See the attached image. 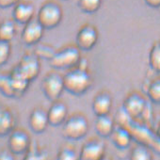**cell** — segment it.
Wrapping results in <instances>:
<instances>
[{
	"instance_id": "11",
	"label": "cell",
	"mask_w": 160,
	"mask_h": 160,
	"mask_svg": "<svg viewBox=\"0 0 160 160\" xmlns=\"http://www.w3.org/2000/svg\"><path fill=\"white\" fill-rule=\"evenodd\" d=\"M44 30L45 28L41 25V23L34 18L26 25H24L21 33V40L26 45H36L42 39L44 35Z\"/></svg>"
},
{
	"instance_id": "12",
	"label": "cell",
	"mask_w": 160,
	"mask_h": 160,
	"mask_svg": "<svg viewBox=\"0 0 160 160\" xmlns=\"http://www.w3.org/2000/svg\"><path fill=\"white\" fill-rule=\"evenodd\" d=\"M12 16L16 24L24 26L32 19H34L35 7L30 1L21 0L12 8Z\"/></svg>"
},
{
	"instance_id": "21",
	"label": "cell",
	"mask_w": 160,
	"mask_h": 160,
	"mask_svg": "<svg viewBox=\"0 0 160 160\" xmlns=\"http://www.w3.org/2000/svg\"><path fill=\"white\" fill-rule=\"evenodd\" d=\"M148 63L152 71L160 73V40L154 42L150 48Z\"/></svg>"
},
{
	"instance_id": "16",
	"label": "cell",
	"mask_w": 160,
	"mask_h": 160,
	"mask_svg": "<svg viewBox=\"0 0 160 160\" xmlns=\"http://www.w3.org/2000/svg\"><path fill=\"white\" fill-rule=\"evenodd\" d=\"M17 119L13 110L0 104V138L7 137L16 127Z\"/></svg>"
},
{
	"instance_id": "33",
	"label": "cell",
	"mask_w": 160,
	"mask_h": 160,
	"mask_svg": "<svg viewBox=\"0 0 160 160\" xmlns=\"http://www.w3.org/2000/svg\"><path fill=\"white\" fill-rule=\"evenodd\" d=\"M155 134H156V137L158 138V139L160 140V122L158 123V125H157V127H156Z\"/></svg>"
},
{
	"instance_id": "10",
	"label": "cell",
	"mask_w": 160,
	"mask_h": 160,
	"mask_svg": "<svg viewBox=\"0 0 160 160\" xmlns=\"http://www.w3.org/2000/svg\"><path fill=\"white\" fill-rule=\"evenodd\" d=\"M106 144L98 138L88 139L79 152V158L85 160H100L105 157Z\"/></svg>"
},
{
	"instance_id": "32",
	"label": "cell",
	"mask_w": 160,
	"mask_h": 160,
	"mask_svg": "<svg viewBox=\"0 0 160 160\" xmlns=\"http://www.w3.org/2000/svg\"><path fill=\"white\" fill-rule=\"evenodd\" d=\"M144 3L152 9L160 8V0H144Z\"/></svg>"
},
{
	"instance_id": "20",
	"label": "cell",
	"mask_w": 160,
	"mask_h": 160,
	"mask_svg": "<svg viewBox=\"0 0 160 160\" xmlns=\"http://www.w3.org/2000/svg\"><path fill=\"white\" fill-rule=\"evenodd\" d=\"M17 34L16 23L13 19H6L0 22V40L12 42Z\"/></svg>"
},
{
	"instance_id": "2",
	"label": "cell",
	"mask_w": 160,
	"mask_h": 160,
	"mask_svg": "<svg viewBox=\"0 0 160 160\" xmlns=\"http://www.w3.org/2000/svg\"><path fill=\"white\" fill-rule=\"evenodd\" d=\"M90 130L87 117L81 112H74L68 116L62 124V136L69 140H80L84 138Z\"/></svg>"
},
{
	"instance_id": "4",
	"label": "cell",
	"mask_w": 160,
	"mask_h": 160,
	"mask_svg": "<svg viewBox=\"0 0 160 160\" xmlns=\"http://www.w3.org/2000/svg\"><path fill=\"white\" fill-rule=\"evenodd\" d=\"M63 10L61 5L55 0L44 1L38 12L36 19L45 29H53L57 28L62 21Z\"/></svg>"
},
{
	"instance_id": "30",
	"label": "cell",
	"mask_w": 160,
	"mask_h": 160,
	"mask_svg": "<svg viewBox=\"0 0 160 160\" xmlns=\"http://www.w3.org/2000/svg\"><path fill=\"white\" fill-rule=\"evenodd\" d=\"M16 155L9 149L3 148L0 150V160H12L15 159Z\"/></svg>"
},
{
	"instance_id": "31",
	"label": "cell",
	"mask_w": 160,
	"mask_h": 160,
	"mask_svg": "<svg viewBox=\"0 0 160 160\" xmlns=\"http://www.w3.org/2000/svg\"><path fill=\"white\" fill-rule=\"evenodd\" d=\"M21 0H0V9L13 8Z\"/></svg>"
},
{
	"instance_id": "6",
	"label": "cell",
	"mask_w": 160,
	"mask_h": 160,
	"mask_svg": "<svg viewBox=\"0 0 160 160\" xmlns=\"http://www.w3.org/2000/svg\"><path fill=\"white\" fill-rule=\"evenodd\" d=\"M8 137V148L16 156L25 155L32 142L29 133L23 128L15 127Z\"/></svg>"
},
{
	"instance_id": "15",
	"label": "cell",
	"mask_w": 160,
	"mask_h": 160,
	"mask_svg": "<svg viewBox=\"0 0 160 160\" xmlns=\"http://www.w3.org/2000/svg\"><path fill=\"white\" fill-rule=\"evenodd\" d=\"M113 106V99L111 94L107 91H101L97 92L92 103V108L95 116L110 114Z\"/></svg>"
},
{
	"instance_id": "9",
	"label": "cell",
	"mask_w": 160,
	"mask_h": 160,
	"mask_svg": "<svg viewBox=\"0 0 160 160\" xmlns=\"http://www.w3.org/2000/svg\"><path fill=\"white\" fill-rule=\"evenodd\" d=\"M15 67L30 82L36 79L41 72V61L34 52L25 54Z\"/></svg>"
},
{
	"instance_id": "1",
	"label": "cell",
	"mask_w": 160,
	"mask_h": 160,
	"mask_svg": "<svg viewBox=\"0 0 160 160\" xmlns=\"http://www.w3.org/2000/svg\"><path fill=\"white\" fill-rule=\"evenodd\" d=\"M63 81L65 92L75 96H80L90 91L93 84V77L89 68L76 65L67 70L63 75Z\"/></svg>"
},
{
	"instance_id": "23",
	"label": "cell",
	"mask_w": 160,
	"mask_h": 160,
	"mask_svg": "<svg viewBox=\"0 0 160 160\" xmlns=\"http://www.w3.org/2000/svg\"><path fill=\"white\" fill-rule=\"evenodd\" d=\"M102 3L103 0H78L77 5L81 12L92 14L99 11Z\"/></svg>"
},
{
	"instance_id": "29",
	"label": "cell",
	"mask_w": 160,
	"mask_h": 160,
	"mask_svg": "<svg viewBox=\"0 0 160 160\" xmlns=\"http://www.w3.org/2000/svg\"><path fill=\"white\" fill-rule=\"evenodd\" d=\"M12 55L11 42L0 40V67L4 66L9 61Z\"/></svg>"
},
{
	"instance_id": "22",
	"label": "cell",
	"mask_w": 160,
	"mask_h": 160,
	"mask_svg": "<svg viewBox=\"0 0 160 160\" xmlns=\"http://www.w3.org/2000/svg\"><path fill=\"white\" fill-rule=\"evenodd\" d=\"M146 95L152 103L160 105V77L152 79L147 85Z\"/></svg>"
},
{
	"instance_id": "8",
	"label": "cell",
	"mask_w": 160,
	"mask_h": 160,
	"mask_svg": "<svg viewBox=\"0 0 160 160\" xmlns=\"http://www.w3.org/2000/svg\"><path fill=\"white\" fill-rule=\"evenodd\" d=\"M99 39V32L95 26L85 24L77 31L75 37L76 46L81 51H90L95 47Z\"/></svg>"
},
{
	"instance_id": "25",
	"label": "cell",
	"mask_w": 160,
	"mask_h": 160,
	"mask_svg": "<svg viewBox=\"0 0 160 160\" xmlns=\"http://www.w3.org/2000/svg\"><path fill=\"white\" fill-rule=\"evenodd\" d=\"M0 92L10 98L14 97V92L12 86L10 73H5V72L0 73Z\"/></svg>"
},
{
	"instance_id": "19",
	"label": "cell",
	"mask_w": 160,
	"mask_h": 160,
	"mask_svg": "<svg viewBox=\"0 0 160 160\" xmlns=\"http://www.w3.org/2000/svg\"><path fill=\"white\" fill-rule=\"evenodd\" d=\"M10 74H11V80H12V86L14 92V97L23 96L28 91L30 81L17 70L16 67L12 69Z\"/></svg>"
},
{
	"instance_id": "14",
	"label": "cell",
	"mask_w": 160,
	"mask_h": 160,
	"mask_svg": "<svg viewBox=\"0 0 160 160\" xmlns=\"http://www.w3.org/2000/svg\"><path fill=\"white\" fill-rule=\"evenodd\" d=\"M28 125L32 132L36 134L43 133L49 125L47 110L42 107L34 108L28 117Z\"/></svg>"
},
{
	"instance_id": "28",
	"label": "cell",
	"mask_w": 160,
	"mask_h": 160,
	"mask_svg": "<svg viewBox=\"0 0 160 160\" xmlns=\"http://www.w3.org/2000/svg\"><path fill=\"white\" fill-rule=\"evenodd\" d=\"M36 48L34 50V54L41 59V58H43V59H47V60H50L51 58L53 57V55L55 54L56 50L53 49V47L49 44H46V43H42V44H39L37 43L36 44Z\"/></svg>"
},
{
	"instance_id": "17",
	"label": "cell",
	"mask_w": 160,
	"mask_h": 160,
	"mask_svg": "<svg viewBox=\"0 0 160 160\" xmlns=\"http://www.w3.org/2000/svg\"><path fill=\"white\" fill-rule=\"evenodd\" d=\"M115 126V120L112 116H110V114L96 116L94 121V128L100 138H109Z\"/></svg>"
},
{
	"instance_id": "24",
	"label": "cell",
	"mask_w": 160,
	"mask_h": 160,
	"mask_svg": "<svg viewBox=\"0 0 160 160\" xmlns=\"http://www.w3.org/2000/svg\"><path fill=\"white\" fill-rule=\"evenodd\" d=\"M48 157H49L48 152L39 147L38 143L35 141L31 142L28 151L24 155L25 159H46Z\"/></svg>"
},
{
	"instance_id": "7",
	"label": "cell",
	"mask_w": 160,
	"mask_h": 160,
	"mask_svg": "<svg viewBox=\"0 0 160 160\" xmlns=\"http://www.w3.org/2000/svg\"><path fill=\"white\" fill-rule=\"evenodd\" d=\"M122 108L132 120H137L144 117L148 103L140 93L131 92L125 97Z\"/></svg>"
},
{
	"instance_id": "3",
	"label": "cell",
	"mask_w": 160,
	"mask_h": 160,
	"mask_svg": "<svg viewBox=\"0 0 160 160\" xmlns=\"http://www.w3.org/2000/svg\"><path fill=\"white\" fill-rule=\"evenodd\" d=\"M81 58V50L76 44H67L56 50L49 60V65L55 70H69L75 67Z\"/></svg>"
},
{
	"instance_id": "27",
	"label": "cell",
	"mask_w": 160,
	"mask_h": 160,
	"mask_svg": "<svg viewBox=\"0 0 160 160\" xmlns=\"http://www.w3.org/2000/svg\"><path fill=\"white\" fill-rule=\"evenodd\" d=\"M130 158L134 160H150L152 158V155L147 147L139 144L133 147L130 152Z\"/></svg>"
},
{
	"instance_id": "26",
	"label": "cell",
	"mask_w": 160,
	"mask_h": 160,
	"mask_svg": "<svg viewBox=\"0 0 160 160\" xmlns=\"http://www.w3.org/2000/svg\"><path fill=\"white\" fill-rule=\"evenodd\" d=\"M57 158L60 160H74L79 158V152H77L73 146L66 144L59 148L57 153Z\"/></svg>"
},
{
	"instance_id": "18",
	"label": "cell",
	"mask_w": 160,
	"mask_h": 160,
	"mask_svg": "<svg viewBox=\"0 0 160 160\" xmlns=\"http://www.w3.org/2000/svg\"><path fill=\"white\" fill-rule=\"evenodd\" d=\"M109 138L111 139L112 143L118 149L123 150L129 147L132 141V135L130 131L122 125L115 126L112 134L110 135Z\"/></svg>"
},
{
	"instance_id": "13",
	"label": "cell",
	"mask_w": 160,
	"mask_h": 160,
	"mask_svg": "<svg viewBox=\"0 0 160 160\" xmlns=\"http://www.w3.org/2000/svg\"><path fill=\"white\" fill-rule=\"evenodd\" d=\"M49 125L52 126H60L62 125L69 116V110L67 105L58 100L53 101L51 107L47 109Z\"/></svg>"
},
{
	"instance_id": "5",
	"label": "cell",
	"mask_w": 160,
	"mask_h": 160,
	"mask_svg": "<svg viewBox=\"0 0 160 160\" xmlns=\"http://www.w3.org/2000/svg\"><path fill=\"white\" fill-rule=\"evenodd\" d=\"M41 90L43 95L51 102L58 100L65 92L63 75L53 70L47 72L41 83Z\"/></svg>"
}]
</instances>
